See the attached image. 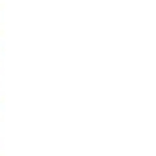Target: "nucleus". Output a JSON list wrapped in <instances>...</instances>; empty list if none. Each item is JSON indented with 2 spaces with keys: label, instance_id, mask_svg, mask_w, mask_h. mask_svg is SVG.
Returning <instances> with one entry per match:
<instances>
[]
</instances>
